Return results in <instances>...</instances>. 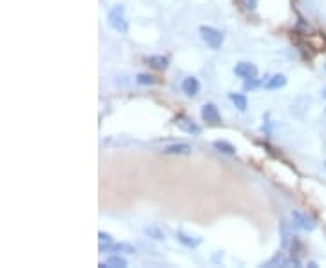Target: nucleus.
<instances>
[{
  "instance_id": "nucleus-1",
  "label": "nucleus",
  "mask_w": 326,
  "mask_h": 268,
  "mask_svg": "<svg viewBox=\"0 0 326 268\" xmlns=\"http://www.w3.org/2000/svg\"><path fill=\"white\" fill-rule=\"evenodd\" d=\"M109 26L113 27L118 33H127L129 31V24L125 20V9L122 4H116L111 11H109Z\"/></svg>"
},
{
  "instance_id": "nucleus-2",
  "label": "nucleus",
  "mask_w": 326,
  "mask_h": 268,
  "mask_svg": "<svg viewBox=\"0 0 326 268\" xmlns=\"http://www.w3.org/2000/svg\"><path fill=\"white\" fill-rule=\"evenodd\" d=\"M200 35H201V38H203V42L207 43L210 49H219L221 48L223 40H225V36H223L221 31L214 29V27H210V26H201Z\"/></svg>"
},
{
  "instance_id": "nucleus-3",
  "label": "nucleus",
  "mask_w": 326,
  "mask_h": 268,
  "mask_svg": "<svg viewBox=\"0 0 326 268\" xmlns=\"http://www.w3.org/2000/svg\"><path fill=\"white\" fill-rule=\"evenodd\" d=\"M174 123H176V125H178L183 132L192 134V136H198V134H201V127L198 125L194 120H191L189 116H178L176 120H174Z\"/></svg>"
},
{
  "instance_id": "nucleus-4",
  "label": "nucleus",
  "mask_w": 326,
  "mask_h": 268,
  "mask_svg": "<svg viewBox=\"0 0 326 268\" xmlns=\"http://www.w3.org/2000/svg\"><path fill=\"white\" fill-rule=\"evenodd\" d=\"M292 219H294V223H296V227H299V229L303 230H308V232H312V230H315V221L312 219L310 216H306L304 212L301 210H294L292 212Z\"/></svg>"
},
{
  "instance_id": "nucleus-5",
  "label": "nucleus",
  "mask_w": 326,
  "mask_h": 268,
  "mask_svg": "<svg viewBox=\"0 0 326 268\" xmlns=\"http://www.w3.org/2000/svg\"><path fill=\"white\" fill-rule=\"evenodd\" d=\"M234 73L238 74L239 78H256L257 76V67L250 62H239L238 65L234 67Z\"/></svg>"
},
{
  "instance_id": "nucleus-6",
  "label": "nucleus",
  "mask_w": 326,
  "mask_h": 268,
  "mask_svg": "<svg viewBox=\"0 0 326 268\" xmlns=\"http://www.w3.org/2000/svg\"><path fill=\"white\" fill-rule=\"evenodd\" d=\"M201 118H203L205 121H209V123H212V125H217L219 123V111H217V107L214 104H205L203 107H201Z\"/></svg>"
},
{
  "instance_id": "nucleus-7",
  "label": "nucleus",
  "mask_w": 326,
  "mask_h": 268,
  "mask_svg": "<svg viewBox=\"0 0 326 268\" xmlns=\"http://www.w3.org/2000/svg\"><path fill=\"white\" fill-rule=\"evenodd\" d=\"M181 89H183V93H185L187 96H196L198 93H200V82H198V78L187 76L185 80H183Z\"/></svg>"
},
{
  "instance_id": "nucleus-8",
  "label": "nucleus",
  "mask_w": 326,
  "mask_h": 268,
  "mask_svg": "<svg viewBox=\"0 0 326 268\" xmlns=\"http://www.w3.org/2000/svg\"><path fill=\"white\" fill-rule=\"evenodd\" d=\"M192 152V147L189 143H174L169 147L163 149V154H178V156H187Z\"/></svg>"
},
{
  "instance_id": "nucleus-9",
  "label": "nucleus",
  "mask_w": 326,
  "mask_h": 268,
  "mask_svg": "<svg viewBox=\"0 0 326 268\" xmlns=\"http://www.w3.org/2000/svg\"><path fill=\"white\" fill-rule=\"evenodd\" d=\"M287 85V76L285 74H274L272 78H268L265 82V89L266 91H274V89H281V87Z\"/></svg>"
},
{
  "instance_id": "nucleus-10",
  "label": "nucleus",
  "mask_w": 326,
  "mask_h": 268,
  "mask_svg": "<svg viewBox=\"0 0 326 268\" xmlns=\"http://www.w3.org/2000/svg\"><path fill=\"white\" fill-rule=\"evenodd\" d=\"M145 62H147L151 67H154V69H167V65H169V60H167L165 57H160V55H154V57H149L145 58Z\"/></svg>"
},
{
  "instance_id": "nucleus-11",
  "label": "nucleus",
  "mask_w": 326,
  "mask_h": 268,
  "mask_svg": "<svg viewBox=\"0 0 326 268\" xmlns=\"http://www.w3.org/2000/svg\"><path fill=\"white\" fill-rule=\"evenodd\" d=\"M100 266L102 268H125L127 266V261L123 259L122 255H111L105 263H100Z\"/></svg>"
},
{
  "instance_id": "nucleus-12",
  "label": "nucleus",
  "mask_w": 326,
  "mask_h": 268,
  "mask_svg": "<svg viewBox=\"0 0 326 268\" xmlns=\"http://www.w3.org/2000/svg\"><path fill=\"white\" fill-rule=\"evenodd\" d=\"M214 149L219 151V152H223V154H228V156L236 154V147L232 145V143L225 142V140H216V142H214Z\"/></svg>"
},
{
  "instance_id": "nucleus-13",
  "label": "nucleus",
  "mask_w": 326,
  "mask_h": 268,
  "mask_svg": "<svg viewBox=\"0 0 326 268\" xmlns=\"http://www.w3.org/2000/svg\"><path fill=\"white\" fill-rule=\"evenodd\" d=\"M178 241L189 248H196L201 243V238H192V236H187V234L178 232Z\"/></svg>"
},
{
  "instance_id": "nucleus-14",
  "label": "nucleus",
  "mask_w": 326,
  "mask_h": 268,
  "mask_svg": "<svg viewBox=\"0 0 326 268\" xmlns=\"http://www.w3.org/2000/svg\"><path fill=\"white\" fill-rule=\"evenodd\" d=\"M230 100H232V104H234L239 111H247L248 100H247V96H245V95H230Z\"/></svg>"
},
{
  "instance_id": "nucleus-15",
  "label": "nucleus",
  "mask_w": 326,
  "mask_h": 268,
  "mask_svg": "<svg viewBox=\"0 0 326 268\" xmlns=\"http://www.w3.org/2000/svg\"><path fill=\"white\" fill-rule=\"evenodd\" d=\"M145 234H147L149 238H152V239H158V241H163L165 239V234L161 232L158 227H154V225H151V227H145Z\"/></svg>"
},
{
  "instance_id": "nucleus-16",
  "label": "nucleus",
  "mask_w": 326,
  "mask_h": 268,
  "mask_svg": "<svg viewBox=\"0 0 326 268\" xmlns=\"http://www.w3.org/2000/svg\"><path fill=\"white\" fill-rule=\"evenodd\" d=\"M285 263H287V259H285V255L279 252V254H275L270 261H266L263 266H285Z\"/></svg>"
},
{
  "instance_id": "nucleus-17",
  "label": "nucleus",
  "mask_w": 326,
  "mask_h": 268,
  "mask_svg": "<svg viewBox=\"0 0 326 268\" xmlns=\"http://www.w3.org/2000/svg\"><path fill=\"white\" fill-rule=\"evenodd\" d=\"M290 238H292L290 230H288L287 223L283 221V223H281V243H283V248H287V247H288V239H290Z\"/></svg>"
},
{
  "instance_id": "nucleus-18",
  "label": "nucleus",
  "mask_w": 326,
  "mask_h": 268,
  "mask_svg": "<svg viewBox=\"0 0 326 268\" xmlns=\"http://www.w3.org/2000/svg\"><path fill=\"white\" fill-rule=\"evenodd\" d=\"M109 248H113L116 252H127V254H134V247H130L127 243H118V245H111Z\"/></svg>"
},
{
  "instance_id": "nucleus-19",
  "label": "nucleus",
  "mask_w": 326,
  "mask_h": 268,
  "mask_svg": "<svg viewBox=\"0 0 326 268\" xmlns=\"http://www.w3.org/2000/svg\"><path fill=\"white\" fill-rule=\"evenodd\" d=\"M136 82H138L139 85H152V83H154V78H152L151 74L139 73L138 76H136Z\"/></svg>"
},
{
  "instance_id": "nucleus-20",
  "label": "nucleus",
  "mask_w": 326,
  "mask_h": 268,
  "mask_svg": "<svg viewBox=\"0 0 326 268\" xmlns=\"http://www.w3.org/2000/svg\"><path fill=\"white\" fill-rule=\"evenodd\" d=\"M259 80H256V78H247L245 80V89H256V87H259Z\"/></svg>"
},
{
  "instance_id": "nucleus-21",
  "label": "nucleus",
  "mask_w": 326,
  "mask_h": 268,
  "mask_svg": "<svg viewBox=\"0 0 326 268\" xmlns=\"http://www.w3.org/2000/svg\"><path fill=\"white\" fill-rule=\"evenodd\" d=\"M241 4L248 9V11H254L257 8V0H241Z\"/></svg>"
},
{
  "instance_id": "nucleus-22",
  "label": "nucleus",
  "mask_w": 326,
  "mask_h": 268,
  "mask_svg": "<svg viewBox=\"0 0 326 268\" xmlns=\"http://www.w3.org/2000/svg\"><path fill=\"white\" fill-rule=\"evenodd\" d=\"M322 96H324V98H326V89H324V91H322Z\"/></svg>"
},
{
  "instance_id": "nucleus-23",
  "label": "nucleus",
  "mask_w": 326,
  "mask_h": 268,
  "mask_svg": "<svg viewBox=\"0 0 326 268\" xmlns=\"http://www.w3.org/2000/svg\"><path fill=\"white\" fill-rule=\"evenodd\" d=\"M324 167H326V163H324Z\"/></svg>"
},
{
  "instance_id": "nucleus-24",
  "label": "nucleus",
  "mask_w": 326,
  "mask_h": 268,
  "mask_svg": "<svg viewBox=\"0 0 326 268\" xmlns=\"http://www.w3.org/2000/svg\"><path fill=\"white\" fill-rule=\"evenodd\" d=\"M324 111H326V109H324Z\"/></svg>"
}]
</instances>
